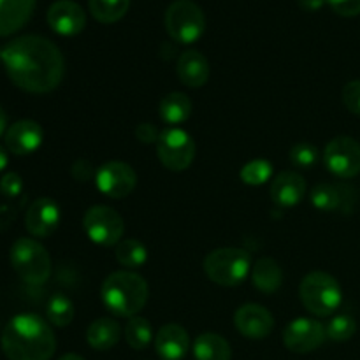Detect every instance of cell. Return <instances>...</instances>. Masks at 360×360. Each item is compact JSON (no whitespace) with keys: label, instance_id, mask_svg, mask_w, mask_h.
Instances as JSON below:
<instances>
[{"label":"cell","instance_id":"6da1fadb","mask_svg":"<svg viewBox=\"0 0 360 360\" xmlns=\"http://www.w3.org/2000/svg\"><path fill=\"white\" fill-rule=\"evenodd\" d=\"M9 79L28 94H49L65 76V60L58 46L41 35H23L2 49Z\"/></svg>","mask_w":360,"mask_h":360},{"label":"cell","instance_id":"7a4b0ae2","mask_svg":"<svg viewBox=\"0 0 360 360\" xmlns=\"http://www.w3.org/2000/svg\"><path fill=\"white\" fill-rule=\"evenodd\" d=\"M0 345L9 360H49L55 355L56 338L44 319L34 313H21L9 320Z\"/></svg>","mask_w":360,"mask_h":360},{"label":"cell","instance_id":"3957f363","mask_svg":"<svg viewBox=\"0 0 360 360\" xmlns=\"http://www.w3.org/2000/svg\"><path fill=\"white\" fill-rule=\"evenodd\" d=\"M101 295L109 311L115 313L116 316L132 319L139 315L141 309L146 306L150 287L141 274L123 269L105 278Z\"/></svg>","mask_w":360,"mask_h":360},{"label":"cell","instance_id":"277c9868","mask_svg":"<svg viewBox=\"0 0 360 360\" xmlns=\"http://www.w3.org/2000/svg\"><path fill=\"white\" fill-rule=\"evenodd\" d=\"M301 302L311 315L330 316L343 301V290L336 278L323 271H313L306 274L299 287Z\"/></svg>","mask_w":360,"mask_h":360},{"label":"cell","instance_id":"5b68a950","mask_svg":"<svg viewBox=\"0 0 360 360\" xmlns=\"http://www.w3.org/2000/svg\"><path fill=\"white\" fill-rule=\"evenodd\" d=\"M204 273L220 287H238L252 273V257L243 248H217L204 259Z\"/></svg>","mask_w":360,"mask_h":360},{"label":"cell","instance_id":"8992f818","mask_svg":"<svg viewBox=\"0 0 360 360\" xmlns=\"http://www.w3.org/2000/svg\"><path fill=\"white\" fill-rule=\"evenodd\" d=\"M11 266L28 285H44L51 276V257L48 250L32 238H20L11 248Z\"/></svg>","mask_w":360,"mask_h":360},{"label":"cell","instance_id":"52a82bcc","mask_svg":"<svg viewBox=\"0 0 360 360\" xmlns=\"http://www.w3.org/2000/svg\"><path fill=\"white\" fill-rule=\"evenodd\" d=\"M165 30L181 44H192L206 30V16L193 0H176L165 11Z\"/></svg>","mask_w":360,"mask_h":360},{"label":"cell","instance_id":"ba28073f","mask_svg":"<svg viewBox=\"0 0 360 360\" xmlns=\"http://www.w3.org/2000/svg\"><path fill=\"white\" fill-rule=\"evenodd\" d=\"M195 143L186 130L171 127L160 132L157 141V155L165 169L183 172L195 160Z\"/></svg>","mask_w":360,"mask_h":360},{"label":"cell","instance_id":"9c48e42d","mask_svg":"<svg viewBox=\"0 0 360 360\" xmlns=\"http://www.w3.org/2000/svg\"><path fill=\"white\" fill-rule=\"evenodd\" d=\"M83 229L91 243L98 246H116L123 239L125 221L112 207L97 204L88 207L83 217Z\"/></svg>","mask_w":360,"mask_h":360},{"label":"cell","instance_id":"30bf717a","mask_svg":"<svg viewBox=\"0 0 360 360\" xmlns=\"http://www.w3.org/2000/svg\"><path fill=\"white\" fill-rule=\"evenodd\" d=\"M322 160L327 171L336 178H355L360 174V144L350 136L334 137L327 143Z\"/></svg>","mask_w":360,"mask_h":360},{"label":"cell","instance_id":"8fae6325","mask_svg":"<svg viewBox=\"0 0 360 360\" xmlns=\"http://www.w3.org/2000/svg\"><path fill=\"white\" fill-rule=\"evenodd\" d=\"M95 185L98 192L109 199H125L136 190L137 174L127 162L111 160L97 169Z\"/></svg>","mask_w":360,"mask_h":360},{"label":"cell","instance_id":"7c38bea8","mask_svg":"<svg viewBox=\"0 0 360 360\" xmlns=\"http://www.w3.org/2000/svg\"><path fill=\"white\" fill-rule=\"evenodd\" d=\"M327 340V330L322 322L315 319H295L285 327L283 343L287 350L294 354H309L315 352Z\"/></svg>","mask_w":360,"mask_h":360},{"label":"cell","instance_id":"4fadbf2b","mask_svg":"<svg viewBox=\"0 0 360 360\" xmlns=\"http://www.w3.org/2000/svg\"><path fill=\"white\" fill-rule=\"evenodd\" d=\"M309 199L323 213H352L357 204V190L345 183H320L311 190Z\"/></svg>","mask_w":360,"mask_h":360},{"label":"cell","instance_id":"5bb4252c","mask_svg":"<svg viewBox=\"0 0 360 360\" xmlns=\"http://www.w3.org/2000/svg\"><path fill=\"white\" fill-rule=\"evenodd\" d=\"M62 213L60 206L49 197H39L28 206L25 214V227L34 238H49L58 229Z\"/></svg>","mask_w":360,"mask_h":360},{"label":"cell","instance_id":"9a60e30c","mask_svg":"<svg viewBox=\"0 0 360 360\" xmlns=\"http://www.w3.org/2000/svg\"><path fill=\"white\" fill-rule=\"evenodd\" d=\"M234 326L241 336L248 340H264L274 329V319L269 309L250 302L234 313Z\"/></svg>","mask_w":360,"mask_h":360},{"label":"cell","instance_id":"2e32d148","mask_svg":"<svg viewBox=\"0 0 360 360\" xmlns=\"http://www.w3.org/2000/svg\"><path fill=\"white\" fill-rule=\"evenodd\" d=\"M48 23L56 34L72 37L86 27V14L74 0H56L48 9Z\"/></svg>","mask_w":360,"mask_h":360},{"label":"cell","instance_id":"e0dca14e","mask_svg":"<svg viewBox=\"0 0 360 360\" xmlns=\"http://www.w3.org/2000/svg\"><path fill=\"white\" fill-rule=\"evenodd\" d=\"M44 132L42 127L34 120H20L7 127L6 130V148L14 155H30L41 148Z\"/></svg>","mask_w":360,"mask_h":360},{"label":"cell","instance_id":"ac0fdd59","mask_svg":"<svg viewBox=\"0 0 360 360\" xmlns=\"http://www.w3.org/2000/svg\"><path fill=\"white\" fill-rule=\"evenodd\" d=\"M269 195L271 200L283 210L297 206L306 195V179L295 171L280 172L271 183Z\"/></svg>","mask_w":360,"mask_h":360},{"label":"cell","instance_id":"d6986e66","mask_svg":"<svg viewBox=\"0 0 360 360\" xmlns=\"http://www.w3.org/2000/svg\"><path fill=\"white\" fill-rule=\"evenodd\" d=\"M153 345L162 360H183L190 350V336L179 323H167L160 327Z\"/></svg>","mask_w":360,"mask_h":360},{"label":"cell","instance_id":"ffe728a7","mask_svg":"<svg viewBox=\"0 0 360 360\" xmlns=\"http://www.w3.org/2000/svg\"><path fill=\"white\" fill-rule=\"evenodd\" d=\"M176 72L181 83L188 88H200L210 79V62L197 49H186L181 53L176 65Z\"/></svg>","mask_w":360,"mask_h":360},{"label":"cell","instance_id":"44dd1931","mask_svg":"<svg viewBox=\"0 0 360 360\" xmlns=\"http://www.w3.org/2000/svg\"><path fill=\"white\" fill-rule=\"evenodd\" d=\"M35 9V0H0V35L23 28Z\"/></svg>","mask_w":360,"mask_h":360},{"label":"cell","instance_id":"7402d4cb","mask_svg":"<svg viewBox=\"0 0 360 360\" xmlns=\"http://www.w3.org/2000/svg\"><path fill=\"white\" fill-rule=\"evenodd\" d=\"M122 338V327L115 319L102 316L94 320L86 329V341L94 350L108 352L116 347Z\"/></svg>","mask_w":360,"mask_h":360},{"label":"cell","instance_id":"603a6c76","mask_svg":"<svg viewBox=\"0 0 360 360\" xmlns=\"http://www.w3.org/2000/svg\"><path fill=\"white\" fill-rule=\"evenodd\" d=\"M252 281L257 290L264 294H274L283 283V271L280 264L271 257H262L252 266Z\"/></svg>","mask_w":360,"mask_h":360},{"label":"cell","instance_id":"cb8c5ba5","mask_svg":"<svg viewBox=\"0 0 360 360\" xmlns=\"http://www.w3.org/2000/svg\"><path fill=\"white\" fill-rule=\"evenodd\" d=\"M195 360H231L232 348L224 336L217 333H204L197 336L192 347Z\"/></svg>","mask_w":360,"mask_h":360},{"label":"cell","instance_id":"d4e9b609","mask_svg":"<svg viewBox=\"0 0 360 360\" xmlns=\"http://www.w3.org/2000/svg\"><path fill=\"white\" fill-rule=\"evenodd\" d=\"M192 101L183 91H171L160 101V118L169 125H181L192 116Z\"/></svg>","mask_w":360,"mask_h":360},{"label":"cell","instance_id":"484cf974","mask_svg":"<svg viewBox=\"0 0 360 360\" xmlns=\"http://www.w3.org/2000/svg\"><path fill=\"white\" fill-rule=\"evenodd\" d=\"M116 260L122 264L125 269H139L146 264L148 260V250L139 239H122V241L116 245Z\"/></svg>","mask_w":360,"mask_h":360},{"label":"cell","instance_id":"4316f807","mask_svg":"<svg viewBox=\"0 0 360 360\" xmlns=\"http://www.w3.org/2000/svg\"><path fill=\"white\" fill-rule=\"evenodd\" d=\"M125 341L134 350H146L153 341V329L144 316H132L125 326Z\"/></svg>","mask_w":360,"mask_h":360},{"label":"cell","instance_id":"83f0119b","mask_svg":"<svg viewBox=\"0 0 360 360\" xmlns=\"http://www.w3.org/2000/svg\"><path fill=\"white\" fill-rule=\"evenodd\" d=\"M90 13L101 23H116L127 14L130 0H88Z\"/></svg>","mask_w":360,"mask_h":360},{"label":"cell","instance_id":"f1b7e54d","mask_svg":"<svg viewBox=\"0 0 360 360\" xmlns=\"http://www.w3.org/2000/svg\"><path fill=\"white\" fill-rule=\"evenodd\" d=\"M239 178L248 186H262L273 178V164L266 158H255L246 162L239 171Z\"/></svg>","mask_w":360,"mask_h":360},{"label":"cell","instance_id":"f546056e","mask_svg":"<svg viewBox=\"0 0 360 360\" xmlns=\"http://www.w3.org/2000/svg\"><path fill=\"white\" fill-rule=\"evenodd\" d=\"M46 315H48L49 323H53L55 327L70 326L74 320V315H76L74 302L62 294L53 295L48 302V308H46Z\"/></svg>","mask_w":360,"mask_h":360},{"label":"cell","instance_id":"4dcf8cb0","mask_svg":"<svg viewBox=\"0 0 360 360\" xmlns=\"http://www.w3.org/2000/svg\"><path fill=\"white\" fill-rule=\"evenodd\" d=\"M327 338L338 343H343L354 338V334L357 333V322H355L354 316L350 315H336L334 319H330V322L326 326Z\"/></svg>","mask_w":360,"mask_h":360},{"label":"cell","instance_id":"1f68e13d","mask_svg":"<svg viewBox=\"0 0 360 360\" xmlns=\"http://www.w3.org/2000/svg\"><path fill=\"white\" fill-rule=\"evenodd\" d=\"M290 162L299 169H313L320 162V151L311 143H297L290 150Z\"/></svg>","mask_w":360,"mask_h":360},{"label":"cell","instance_id":"d6a6232c","mask_svg":"<svg viewBox=\"0 0 360 360\" xmlns=\"http://www.w3.org/2000/svg\"><path fill=\"white\" fill-rule=\"evenodd\" d=\"M343 104L347 105L348 111L360 116V79H354L345 84Z\"/></svg>","mask_w":360,"mask_h":360},{"label":"cell","instance_id":"836d02e7","mask_svg":"<svg viewBox=\"0 0 360 360\" xmlns=\"http://www.w3.org/2000/svg\"><path fill=\"white\" fill-rule=\"evenodd\" d=\"M21 192H23V179H21L20 174H16V172H7V174L2 176V179H0V193L2 195L14 199Z\"/></svg>","mask_w":360,"mask_h":360},{"label":"cell","instance_id":"e575fe53","mask_svg":"<svg viewBox=\"0 0 360 360\" xmlns=\"http://www.w3.org/2000/svg\"><path fill=\"white\" fill-rule=\"evenodd\" d=\"M95 174H97V171H95L94 164L90 160H84V158L76 160L72 164V167H70V176L79 183H86L90 179H95Z\"/></svg>","mask_w":360,"mask_h":360},{"label":"cell","instance_id":"d590c367","mask_svg":"<svg viewBox=\"0 0 360 360\" xmlns=\"http://www.w3.org/2000/svg\"><path fill=\"white\" fill-rule=\"evenodd\" d=\"M330 9L345 18H354L360 14V0H327Z\"/></svg>","mask_w":360,"mask_h":360},{"label":"cell","instance_id":"8d00e7d4","mask_svg":"<svg viewBox=\"0 0 360 360\" xmlns=\"http://www.w3.org/2000/svg\"><path fill=\"white\" fill-rule=\"evenodd\" d=\"M136 137L139 143L143 144H157L158 137H160V134H158V130L155 129L151 123H141V125H137L136 129Z\"/></svg>","mask_w":360,"mask_h":360},{"label":"cell","instance_id":"74e56055","mask_svg":"<svg viewBox=\"0 0 360 360\" xmlns=\"http://www.w3.org/2000/svg\"><path fill=\"white\" fill-rule=\"evenodd\" d=\"M297 2L304 11H319L327 0H297Z\"/></svg>","mask_w":360,"mask_h":360},{"label":"cell","instance_id":"f35d334b","mask_svg":"<svg viewBox=\"0 0 360 360\" xmlns=\"http://www.w3.org/2000/svg\"><path fill=\"white\" fill-rule=\"evenodd\" d=\"M7 164H9V155H7V148H4L2 144H0V172H2L4 169L7 167Z\"/></svg>","mask_w":360,"mask_h":360},{"label":"cell","instance_id":"ab89813d","mask_svg":"<svg viewBox=\"0 0 360 360\" xmlns=\"http://www.w3.org/2000/svg\"><path fill=\"white\" fill-rule=\"evenodd\" d=\"M6 130H7V115L6 111H4L2 105H0V136L6 134Z\"/></svg>","mask_w":360,"mask_h":360},{"label":"cell","instance_id":"60d3db41","mask_svg":"<svg viewBox=\"0 0 360 360\" xmlns=\"http://www.w3.org/2000/svg\"><path fill=\"white\" fill-rule=\"evenodd\" d=\"M58 360H84V359L79 357V355H76V354H67V355H63V357H60Z\"/></svg>","mask_w":360,"mask_h":360},{"label":"cell","instance_id":"b9f144b4","mask_svg":"<svg viewBox=\"0 0 360 360\" xmlns=\"http://www.w3.org/2000/svg\"><path fill=\"white\" fill-rule=\"evenodd\" d=\"M0 62H2V51H0Z\"/></svg>","mask_w":360,"mask_h":360}]
</instances>
